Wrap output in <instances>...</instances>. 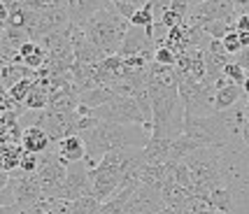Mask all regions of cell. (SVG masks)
I'll return each instance as SVG.
<instances>
[{"label":"cell","mask_w":249,"mask_h":214,"mask_svg":"<svg viewBox=\"0 0 249 214\" xmlns=\"http://www.w3.org/2000/svg\"><path fill=\"white\" fill-rule=\"evenodd\" d=\"M87 144V159L84 163L91 168H96V163L107 151L124 149V147H138L144 149L149 133L144 130V126H121V124H109V121H98L93 128L79 135Z\"/></svg>","instance_id":"cell-1"},{"label":"cell","mask_w":249,"mask_h":214,"mask_svg":"<svg viewBox=\"0 0 249 214\" xmlns=\"http://www.w3.org/2000/svg\"><path fill=\"white\" fill-rule=\"evenodd\" d=\"M221 179L233 196V214H249V149L242 140L221 147Z\"/></svg>","instance_id":"cell-2"},{"label":"cell","mask_w":249,"mask_h":214,"mask_svg":"<svg viewBox=\"0 0 249 214\" xmlns=\"http://www.w3.org/2000/svg\"><path fill=\"white\" fill-rule=\"evenodd\" d=\"M130 23L121 17L114 5H107L105 10L96 12L87 23H84V31H87L89 42H93L105 54V56H112V54L119 52L121 42L128 33Z\"/></svg>","instance_id":"cell-3"},{"label":"cell","mask_w":249,"mask_h":214,"mask_svg":"<svg viewBox=\"0 0 249 214\" xmlns=\"http://www.w3.org/2000/svg\"><path fill=\"white\" fill-rule=\"evenodd\" d=\"M186 168L191 172L196 196H210V193L224 186L221 179V149L219 147H200L184 159Z\"/></svg>","instance_id":"cell-4"},{"label":"cell","mask_w":249,"mask_h":214,"mask_svg":"<svg viewBox=\"0 0 249 214\" xmlns=\"http://www.w3.org/2000/svg\"><path fill=\"white\" fill-rule=\"evenodd\" d=\"M91 117L98 121H109V124H121V126H144L147 121L142 117L140 107L135 103V98L114 96L107 103L98 105L91 109Z\"/></svg>","instance_id":"cell-5"},{"label":"cell","mask_w":249,"mask_h":214,"mask_svg":"<svg viewBox=\"0 0 249 214\" xmlns=\"http://www.w3.org/2000/svg\"><path fill=\"white\" fill-rule=\"evenodd\" d=\"M10 186L14 191V200L19 207H33L37 205L40 200H44L42 196V186H40V179H37V172H21L14 170L10 175Z\"/></svg>","instance_id":"cell-6"},{"label":"cell","mask_w":249,"mask_h":214,"mask_svg":"<svg viewBox=\"0 0 249 214\" xmlns=\"http://www.w3.org/2000/svg\"><path fill=\"white\" fill-rule=\"evenodd\" d=\"M91 193V177H89V165L84 160H77L68 165L65 179L61 189L56 193V198H65V200H77L82 196Z\"/></svg>","instance_id":"cell-7"},{"label":"cell","mask_w":249,"mask_h":214,"mask_svg":"<svg viewBox=\"0 0 249 214\" xmlns=\"http://www.w3.org/2000/svg\"><path fill=\"white\" fill-rule=\"evenodd\" d=\"M163 207H165V203L161 198V189H154L149 184H140L128 198L124 214H156Z\"/></svg>","instance_id":"cell-8"},{"label":"cell","mask_w":249,"mask_h":214,"mask_svg":"<svg viewBox=\"0 0 249 214\" xmlns=\"http://www.w3.org/2000/svg\"><path fill=\"white\" fill-rule=\"evenodd\" d=\"M154 49H156V44L152 42V37L147 35V31H144V28H138V26H130L117 54H119L121 58H128V56H140V54H144V56H152V58H154Z\"/></svg>","instance_id":"cell-9"},{"label":"cell","mask_w":249,"mask_h":214,"mask_svg":"<svg viewBox=\"0 0 249 214\" xmlns=\"http://www.w3.org/2000/svg\"><path fill=\"white\" fill-rule=\"evenodd\" d=\"M107 5H112L109 0H70V2H68V17H70V23L84 26L96 12L105 10Z\"/></svg>","instance_id":"cell-10"},{"label":"cell","mask_w":249,"mask_h":214,"mask_svg":"<svg viewBox=\"0 0 249 214\" xmlns=\"http://www.w3.org/2000/svg\"><path fill=\"white\" fill-rule=\"evenodd\" d=\"M21 147L28 154H42L52 147V140L40 126H26L21 133Z\"/></svg>","instance_id":"cell-11"},{"label":"cell","mask_w":249,"mask_h":214,"mask_svg":"<svg viewBox=\"0 0 249 214\" xmlns=\"http://www.w3.org/2000/svg\"><path fill=\"white\" fill-rule=\"evenodd\" d=\"M245 91H242V86L238 84H226L217 89V93H214V112H226V109H233V107H238L242 100H245Z\"/></svg>","instance_id":"cell-12"},{"label":"cell","mask_w":249,"mask_h":214,"mask_svg":"<svg viewBox=\"0 0 249 214\" xmlns=\"http://www.w3.org/2000/svg\"><path fill=\"white\" fill-rule=\"evenodd\" d=\"M56 149H58V156L65 163H77V160L87 159V144L79 135H70V138H63L61 142H56Z\"/></svg>","instance_id":"cell-13"},{"label":"cell","mask_w":249,"mask_h":214,"mask_svg":"<svg viewBox=\"0 0 249 214\" xmlns=\"http://www.w3.org/2000/svg\"><path fill=\"white\" fill-rule=\"evenodd\" d=\"M170 140L173 138H149L144 144V163L147 165H156V163H165L170 160Z\"/></svg>","instance_id":"cell-14"},{"label":"cell","mask_w":249,"mask_h":214,"mask_svg":"<svg viewBox=\"0 0 249 214\" xmlns=\"http://www.w3.org/2000/svg\"><path fill=\"white\" fill-rule=\"evenodd\" d=\"M191 196H194L191 189L179 186V184H175V182H165L161 186V198H163V203H165V207H182Z\"/></svg>","instance_id":"cell-15"},{"label":"cell","mask_w":249,"mask_h":214,"mask_svg":"<svg viewBox=\"0 0 249 214\" xmlns=\"http://www.w3.org/2000/svg\"><path fill=\"white\" fill-rule=\"evenodd\" d=\"M19 54H21V65L31 68V70H40L44 63H47V54L37 42L28 40L26 44L19 47Z\"/></svg>","instance_id":"cell-16"},{"label":"cell","mask_w":249,"mask_h":214,"mask_svg":"<svg viewBox=\"0 0 249 214\" xmlns=\"http://www.w3.org/2000/svg\"><path fill=\"white\" fill-rule=\"evenodd\" d=\"M196 149H200V144L196 140L186 138L184 133L170 140V160H184L189 154H194Z\"/></svg>","instance_id":"cell-17"},{"label":"cell","mask_w":249,"mask_h":214,"mask_svg":"<svg viewBox=\"0 0 249 214\" xmlns=\"http://www.w3.org/2000/svg\"><path fill=\"white\" fill-rule=\"evenodd\" d=\"M112 96H114V93H112L109 86H93V89H89L84 93H79V105H87L89 109H93V107L107 103Z\"/></svg>","instance_id":"cell-18"},{"label":"cell","mask_w":249,"mask_h":214,"mask_svg":"<svg viewBox=\"0 0 249 214\" xmlns=\"http://www.w3.org/2000/svg\"><path fill=\"white\" fill-rule=\"evenodd\" d=\"M212 210H214V207H212V203L207 200V196H196V193L179 207L182 214H210Z\"/></svg>","instance_id":"cell-19"},{"label":"cell","mask_w":249,"mask_h":214,"mask_svg":"<svg viewBox=\"0 0 249 214\" xmlns=\"http://www.w3.org/2000/svg\"><path fill=\"white\" fill-rule=\"evenodd\" d=\"M44 214H72V200L65 198H44L37 203Z\"/></svg>","instance_id":"cell-20"},{"label":"cell","mask_w":249,"mask_h":214,"mask_svg":"<svg viewBox=\"0 0 249 214\" xmlns=\"http://www.w3.org/2000/svg\"><path fill=\"white\" fill-rule=\"evenodd\" d=\"M98 210H100V200H96L91 193L72 200V214H98Z\"/></svg>","instance_id":"cell-21"},{"label":"cell","mask_w":249,"mask_h":214,"mask_svg":"<svg viewBox=\"0 0 249 214\" xmlns=\"http://www.w3.org/2000/svg\"><path fill=\"white\" fill-rule=\"evenodd\" d=\"M33 84H35V79H21V82H17L14 86L7 89V96H10L14 103H26L28 93L33 91Z\"/></svg>","instance_id":"cell-22"},{"label":"cell","mask_w":249,"mask_h":214,"mask_svg":"<svg viewBox=\"0 0 249 214\" xmlns=\"http://www.w3.org/2000/svg\"><path fill=\"white\" fill-rule=\"evenodd\" d=\"M203 31H205L212 40H224L228 33L235 31V28H233L228 21H207L205 26H203Z\"/></svg>","instance_id":"cell-23"},{"label":"cell","mask_w":249,"mask_h":214,"mask_svg":"<svg viewBox=\"0 0 249 214\" xmlns=\"http://www.w3.org/2000/svg\"><path fill=\"white\" fill-rule=\"evenodd\" d=\"M221 75L226 77L231 84H238V86H242V82L247 79V70L242 68L240 63H235V61H231L228 65H224V72Z\"/></svg>","instance_id":"cell-24"},{"label":"cell","mask_w":249,"mask_h":214,"mask_svg":"<svg viewBox=\"0 0 249 214\" xmlns=\"http://www.w3.org/2000/svg\"><path fill=\"white\" fill-rule=\"evenodd\" d=\"M152 63L156 65H168V68H175V63H177V54L170 49V47H156L154 49V58Z\"/></svg>","instance_id":"cell-25"},{"label":"cell","mask_w":249,"mask_h":214,"mask_svg":"<svg viewBox=\"0 0 249 214\" xmlns=\"http://www.w3.org/2000/svg\"><path fill=\"white\" fill-rule=\"evenodd\" d=\"M154 14H152V10L149 7H142V10H138L135 14H133V19H130V26H138V28H152L154 26Z\"/></svg>","instance_id":"cell-26"},{"label":"cell","mask_w":249,"mask_h":214,"mask_svg":"<svg viewBox=\"0 0 249 214\" xmlns=\"http://www.w3.org/2000/svg\"><path fill=\"white\" fill-rule=\"evenodd\" d=\"M221 44H224V52L228 54V56H235V54L242 52V44H240V37H238V31H231L221 40Z\"/></svg>","instance_id":"cell-27"},{"label":"cell","mask_w":249,"mask_h":214,"mask_svg":"<svg viewBox=\"0 0 249 214\" xmlns=\"http://www.w3.org/2000/svg\"><path fill=\"white\" fill-rule=\"evenodd\" d=\"M37 165H40V159H37V154H23L21 160H19V170L21 172H37Z\"/></svg>","instance_id":"cell-28"},{"label":"cell","mask_w":249,"mask_h":214,"mask_svg":"<svg viewBox=\"0 0 249 214\" xmlns=\"http://www.w3.org/2000/svg\"><path fill=\"white\" fill-rule=\"evenodd\" d=\"M5 205H17V200H14V191H12L10 186L0 189V207H5Z\"/></svg>","instance_id":"cell-29"},{"label":"cell","mask_w":249,"mask_h":214,"mask_svg":"<svg viewBox=\"0 0 249 214\" xmlns=\"http://www.w3.org/2000/svg\"><path fill=\"white\" fill-rule=\"evenodd\" d=\"M235 31H245L249 33V14H238V19H235V26H233Z\"/></svg>","instance_id":"cell-30"},{"label":"cell","mask_w":249,"mask_h":214,"mask_svg":"<svg viewBox=\"0 0 249 214\" xmlns=\"http://www.w3.org/2000/svg\"><path fill=\"white\" fill-rule=\"evenodd\" d=\"M26 212V207H19V205H5V207H0V214H23Z\"/></svg>","instance_id":"cell-31"},{"label":"cell","mask_w":249,"mask_h":214,"mask_svg":"<svg viewBox=\"0 0 249 214\" xmlns=\"http://www.w3.org/2000/svg\"><path fill=\"white\" fill-rule=\"evenodd\" d=\"M7 19H10V7H7L5 0H0V26H5Z\"/></svg>","instance_id":"cell-32"},{"label":"cell","mask_w":249,"mask_h":214,"mask_svg":"<svg viewBox=\"0 0 249 214\" xmlns=\"http://www.w3.org/2000/svg\"><path fill=\"white\" fill-rule=\"evenodd\" d=\"M124 2H128L130 7H135V10H142V7H147L152 0H124Z\"/></svg>","instance_id":"cell-33"},{"label":"cell","mask_w":249,"mask_h":214,"mask_svg":"<svg viewBox=\"0 0 249 214\" xmlns=\"http://www.w3.org/2000/svg\"><path fill=\"white\" fill-rule=\"evenodd\" d=\"M231 5H233V7H235V12H242V10H247L249 7V0H231Z\"/></svg>","instance_id":"cell-34"},{"label":"cell","mask_w":249,"mask_h":214,"mask_svg":"<svg viewBox=\"0 0 249 214\" xmlns=\"http://www.w3.org/2000/svg\"><path fill=\"white\" fill-rule=\"evenodd\" d=\"M242 144L249 149V119L245 121V126H242Z\"/></svg>","instance_id":"cell-35"},{"label":"cell","mask_w":249,"mask_h":214,"mask_svg":"<svg viewBox=\"0 0 249 214\" xmlns=\"http://www.w3.org/2000/svg\"><path fill=\"white\" fill-rule=\"evenodd\" d=\"M10 184V172H2L0 170V189H5Z\"/></svg>","instance_id":"cell-36"},{"label":"cell","mask_w":249,"mask_h":214,"mask_svg":"<svg viewBox=\"0 0 249 214\" xmlns=\"http://www.w3.org/2000/svg\"><path fill=\"white\" fill-rule=\"evenodd\" d=\"M156 214H182V212H179V207H163L161 212H156Z\"/></svg>","instance_id":"cell-37"},{"label":"cell","mask_w":249,"mask_h":214,"mask_svg":"<svg viewBox=\"0 0 249 214\" xmlns=\"http://www.w3.org/2000/svg\"><path fill=\"white\" fill-rule=\"evenodd\" d=\"M242 109H245V117L249 119V96L245 98V100H242Z\"/></svg>","instance_id":"cell-38"},{"label":"cell","mask_w":249,"mask_h":214,"mask_svg":"<svg viewBox=\"0 0 249 214\" xmlns=\"http://www.w3.org/2000/svg\"><path fill=\"white\" fill-rule=\"evenodd\" d=\"M242 91H245V96H249V75H247V79L242 82Z\"/></svg>","instance_id":"cell-39"},{"label":"cell","mask_w":249,"mask_h":214,"mask_svg":"<svg viewBox=\"0 0 249 214\" xmlns=\"http://www.w3.org/2000/svg\"><path fill=\"white\" fill-rule=\"evenodd\" d=\"M210 214H231V212H219V210H212Z\"/></svg>","instance_id":"cell-40"}]
</instances>
